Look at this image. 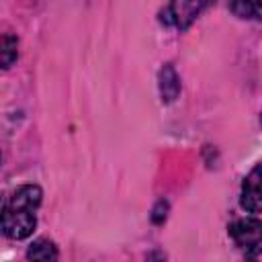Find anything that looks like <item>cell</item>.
Returning a JSON list of instances; mask_svg holds the SVG:
<instances>
[{"label": "cell", "instance_id": "1", "mask_svg": "<svg viewBox=\"0 0 262 262\" xmlns=\"http://www.w3.org/2000/svg\"><path fill=\"white\" fill-rule=\"evenodd\" d=\"M41 188L35 184H25L12 192L2 211V231L8 237L25 239L33 233L37 225L35 211L41 205Z\"/></svg>", "mask_w": 262, "mask_h": 262}, {"label": "cell", "instance_id": "2", "mask_svg": "<svg viewBox=\"0 0 262 262\" xmlns=\"http://www.w3.org/2000/svg\"><path fill=\"white\" fill-rule=\"evenodd\" d=\"M229 235L246 256H258L262 252V221L252 217L237 219L231 223Z\"/></svg>", "mask_w": 262, "mask_h": 262}, {"label": "cell", "instance_id": "3", "mask_svg": "<svg viewBox=\"0 0 262 262\" xmlns=\"http://www.w3.org/2000/svg\"><path fill=\"white\" fill-rule=\"evenodd\" d=\"M207 0H170L164 16H166V23L176 27V29H186L196 16L199 12L203 10Z\"/></svg>", "mask_w": 262, "mask_h": 262}, {"label": "cell", "instance_id": "4", "mask_svg": "<svg viewBox=\"0 0 262 262\" xmlns=\"http://www.w3.org/2000/svg\"><path fill=\"white\" fill-rule=\"evenodd\" d=\"M242 207L250 213L262 211V162L256 164L242 184Z\"/></svg>", "mask_w": 262, "mask_h": 262}, {"label": "cell", "instance_id": "5", "mask_svg": "<svg viewBox=\"0 0 262 262\" xmlns=\"http://www.w3.org/2000/svg\"><path fill=\"white\" fill-rule=\"evenodd\" d=\"M178 94H180V78L176 70L170 63H166L160 70V96L164 102H172L178 98Z\"/></svg>", "mask_w": 262, "mask_h": 262}, {"label": "cell", "instance_id": "6", "mask_svg": "<svg viewBox=\"0 0 262 262\" xmlns=\"http://www.w3.org/2000/svg\"><path fill=\"white\" fill-rule=\"evenodd\" d=\"M229 8L239 18H248V20L262 18V0H229Z\"/></svg>", "mask_w": 262, "mask_h": 262}, {"label": "cell", "instance_id": "7", "mask_svg": "<svg viewBox=\"0 0 262 262\" xmlns=\"http://www.w3.org/2000/svg\"><path fill=\"white\" fill-rule=\"evenodd\" d=\"M27 258L29 260H55L57 258V250H55L53 242H49V239H37L29 248Z\"/></svg>", "mask_w": 262, "mask_h": 262}, {"label": "cell", "instance_id": "8", "mask_svg": "<svg viewBox=\"0 0 262 262\" xmlns=\"http://www.w3.org/2000/svg\"><path fill=\"white\" fill-rule=\"evenodd\" d=\"M16 47H18V41L16 37L12 35H4L2 37V68H10L12 61L16 59Z\"/></svg>", "mask_w": 262, "mask_h": 262}, {"label": "cell", "instance_id": "9", "mask_svg": "<svg viewBox=\"0 0 262 262\" xmlns=\"http://www.w3.org/2000/svg\"><path fill=\"white\" fill-rule=\"evenodd\" d=\"M166 211H168V205H166L164 201H160V203H158V207L154 209V215H151L154 223H162V221L166 219Z\"/></svg>", "mask_w": 262, "mask_h": 262}, {"label": "cell", "instance_id": "10", "mask_svg": "<svg viewBox=\"0 0 262 262\" xmlns=\"http://www.w3.org/2000/svg\"><path fill=\"white\" fill-rule=\"evenodd\" d=\"M260 121H262V119H260Z\"/></svg>", "mask_w": 262, "mask_h": 262}]
</instances>
